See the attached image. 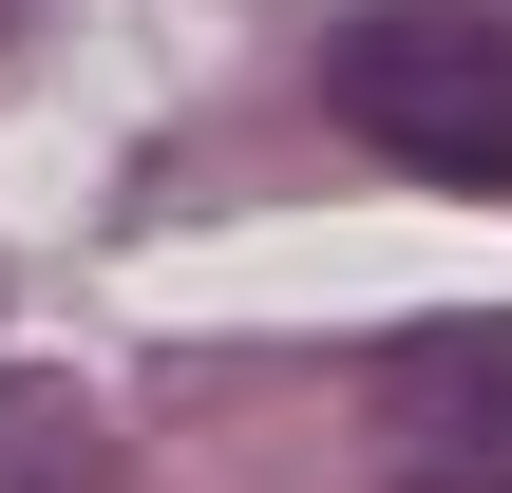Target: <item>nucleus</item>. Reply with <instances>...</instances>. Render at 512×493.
Masks as SVG:
<instances>
[{"label":"nucleus","instance_id":"f257e3e1","mask_svg":"<svg viewBox=\"0 0 512 493\" xmlns=\"http://www.w3.org/2000/svg\"><path fill=\"white\" fill-rule=\"evenodd\" d=\"M323 95H342L361 152L512 190V0H361L323 38Z\"/></svg>","mask_w":512,"mask_h":493},{"label":"nucleus","instance_id":"f03ea898","mask_svg":"<svg viewBox=\"0 0 512 493\" xmlns=\"http://www.w3.org/2000/svg\"><path fill=\"white\" fill-rule=\"evenodd\" d=\"M361 418L399 493H512V323H399Z\"/></svg>","mask_w":512,"mask_h":493}]
</instances>
